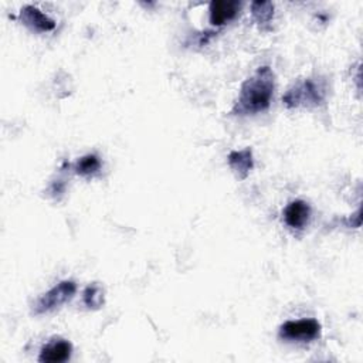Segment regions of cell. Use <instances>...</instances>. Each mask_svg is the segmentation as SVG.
Returning a JSON list of instances; mask_svg holds the SVG:
<instances>
[{
  "label": "cell",
  "mask_w": 363,
  "mask_h": 363,
  "mask_svg": "<svg viewBox=\"0 0 363 363\" xmlns=\"http://www.w3.org/2000/svg\"><path fill=\"white\" fill-rule=\"evenodd\" d=\"M275 89V75L268 67H259L244 81L240 95L231 109V115L248 116L268 109Z\"/></svg>",
  "instance_id": "cell-1"
},
{
  "label": "cell",
  "mask_w": 363,
  "mask_h": 363,
  "mask_svg": "<svg viewBox=\"0 0 363 363\" xmlns=\"http://www.w3.org/2000/svg\"><path fill=\"white\" fill-rule=\"evenodd\" d=\"M328 95V82L322 77H311L294 84L282 96L288 108L319 106Z\"/></svg>",
  "instance_id": "cell-2"
},
{
  "label": "cell",
  "mask_w": 363,
  "mask_h": 363,
  "mask_svg": "<svg viewBox=\"0 0 363 363\" xmlns=\"http://www.w3.org/2000/svg\"><path fill=\"white\" fill-rule=\"evenodd\" d=\"M75 291L77 285L74 281H61L34 302L33 313L43 315L60 308L74 296Z\"/></svg>",
  "instance_id": "cell-3"
},
{
  "label": "cell",
  "mask_w": 363,
  "mask_h": 363,
  "mask_svg": "<svg viewBox=\"0 0 363 363\" xmlns=\"http://www.w3.org/2000/svg\"><path fill=\"white\" fill-rule=\"evenodd\" d=\"M320 336V325L315 319L288 320L279 328V337L288 342H312Z\"/></svg>",
  "instance_id": "cell-4"
},
{
  "label": "cell",
  "mask_w": 363,
  "mask_h": 363,
  "mask_svg": "<svg viewBox=\"0 0 363 363\" xmlns=\"http://www.w3.org/2000/svg\"><path fill=\"white\" fill-rule=\"evenodd\" d=\"M72 354V345L61 337L51 339L43 346L38 360L45 363H62L67 362Z\"/></svg>",
  "instance_id": "cell-5"
},
{
  "label": "cell",
  "mask_w": 363,
  "mask_h": 363,
  "mask_svg": "<svg viewBox=\"0 0 363 363\" xmlns=\"http://www.w3.org/2000/svg\"><path fill=\"white\" fill-rule=\"evenodd\" d=\"M20 20L24 26L38 33L51 31L55 27V21L34 6H24L20 11Z\"/></svg>",
  "instance_id": "cell-6"
},
{
  "label": "cell",
  "mask_w": 363,
  "mask_h": 363,
  "mask_svg": "<svg viewBox=\"0 0 363 363\" xmlns=\"http://www.w3.org/2000/svg\"><path fill=\"white\" fill-rule=\"evenodd\" d=\"M241 4L235 0H214L210 3V23L223 26L231 21L240 11Z\"/></svg>",
  "instance_id": "cell-7"
},
{
  "label": "cell",
  "mask_w": 363,
  "mask_h": 363,
  "mask_svg": "<svg viewBox=\"0 0 363 363\" xmlns=\"http://www.w3.org/2000/svg\"><path fill=\"white\" fill-rule=\"evenodd\" d=\"M311 217V207L303 200L291 201L284 210V221L291 228L301 230L303 228Z\"/></svg>",
  "instance_id": "cell-8"
},
{
  "label": "cell",
  "mask_w": 363,
  "mask_h": 363,
  "mask_svg": "<svg viewBox=\"0 0 363 363\" xmlns=\"http://www.w3.org/2000/svg\"><path fill=\"white\" fill-rule=\"evenodd\" d=\"M227 162H228V166L231 167V170L240 179H245L254 167L252 150L250 147H245L242 150H233V152H230Z\"/></svg>",
  "instance_id": "cell-9"
},
{
  "label": "cell",
  "mask_w": 363,
  "mask_h": 363,
  "mask_svg": "<svg viewBox=\"0 0 363 363\" xmlns=\"http://www.w3.org/2000/svg\"><path fill=\"white\" fill-rule=\"evenodd\" d=\"M251 14H252V18L261 27H264L269 24L274 17V4L271 1H252Z\"/></svg>",
  "instance_id": "cell-10"
},
{
  "label": "cell",
  "mask_w": 363,
  "mask_h": 363,
  "mask_svg": "<svg viewBox=\"0 0 363 363\" xmlns=\"http://www.w3.org/2000/svg\"><path fill=\"white\" fill-rule=\"evenodd\" d=\"M99 169H101V160L95 155H86L74 164V170L79 176H92L98 173Z\"/></svg>",
  "instance_id": "cell-11"
},
{
  "label": "cell",
  "mask_w": 363,
  "mask_h": 363,
  "mask_svg": "<svg viewBox=\"0 0 363 363\" xmlns=\"http://www.w3.org/2000/svg\"><path fill=\"white\" fill-rule=\"evenodd\" d=\"M84 303L89 309H99L104 305V292L98 284H91L85 288Z\"/></svg>",
  "instance_id": "cell-12"
}]
</instances>
